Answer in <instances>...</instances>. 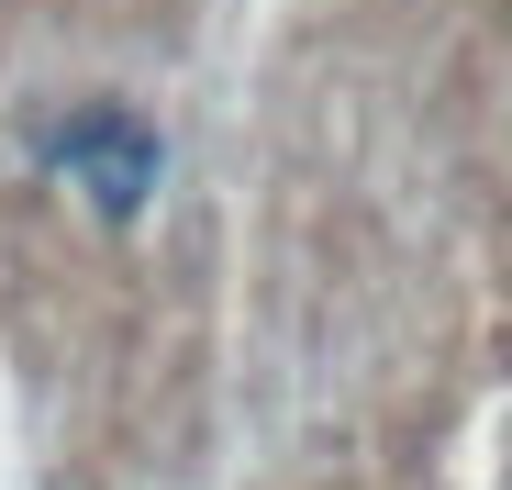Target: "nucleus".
<instances>
[{"mask_svg":"<svg viewBox=\"0 0 512 490\" xmlns=\"http://www.w3.org/2000/svg\"><path fill=\"white\" fill-rule=\"evenodd\" d=\"M45 168L90 190L101 223H134V212L156 201V168H167V156H156V123H134L123 101H90V112H67V123L45 134Z\"/></svg>","mask_w":512,"mask_h":490,"instance_id":"obj_1","label":"nucleus"}]
</instances>
